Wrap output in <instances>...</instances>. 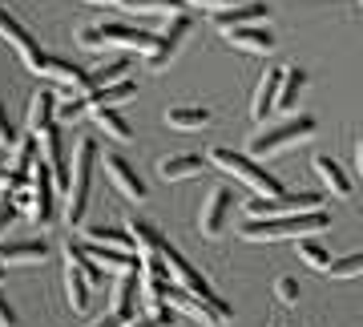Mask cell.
Wrapping results in <instances>:
<instances>
[{"instance_id":"32","label":"cell","mask_w":363,"mask_h":327,"mask_svg":"<svg viewBox=\"0 0 363 327\" xmlns=\"http://www.w3.org/2000/svg\"><path fill=\"white\" fill-rule=\"evenodd\" d=\"M117 4H125L130 13H162V16H169V13H182L186 0H117Z\"/></svg>"},{"instance_id":"39","label":"cell","mask_w":363,"mask_h":327,"mask_svg":"<svg viewBox=\"0 0 363 327\" xmlns=\"http://www.w3.org/2000/svg\"><path fill=\"white\" fill-rule=\"evenodd\" d=\"M0 327H16V311L13 303L4 299V291H0Z\"/></svg>"},{"instance_id":"42","label":"cell","mask_w":363,"mask_h":327,"mask_svg":"<svg viewBox=\"0 0 363 327\" xmlns=\"http://www.w3.org/2000/svg\"><path fill=\"white\" fill-rule=\"evenodd\" d=\"M355 170L363 174V138H359V142H355Z\"/></svg>"},{"instance_id":"35","label":"cell","mask_w":363,"mask_h":327,"mask_svg":"<svg viewBox=\"0 0 363 327\" xmlns=\"http://www.w3.org/2000/svg\"><path fill=\"white\" fill-rule=\"evenodd\" d=\"M81 113H89L85 93H81V97H73V101H65V105H57V121H77Z\"/></svg>"},{"instance_id":"14","label":"cell","mask_w":363,"mask_h":327,"mask_svg":"<svg viewBox=\"0 0 363 327\" xmlns=\"http://www.w3.org/2000/svg\"><path fill=\"white\" fill-rule=\"evenodd\" d=\"M105 174H109V182L130 198V202H142L145 198V182L138 178V170H133L121 154H105Z\"/></svg>"},{"instance_id":"43","label":"cell","mask_w":363,"mask_h":327,"mask_svg":"<svg viewBox=\"0 0 363 327\" xmlns=\"http://www.w3.org/2000/svg\"><path fill=\"white\" fill-rule=\"evenodd\" d=\"M4 267H9V262H4V255H0V275H4Z\"/></svg>"},{"instance_id":"21","label":"cell","mask_w":363,"mask_h":327,"mask_svg":"<svg viewBox=\"0 0 363 327\" xmlns=\"http://www.w3.org/2000/svg\"><path fill=\"white\" fill-rule=\"evenodd\" d=\"M52 118H57V93L37 89L33 93V105H28V130H33V138H40V133L49 130Z\"/></svg>"},{"instance_id":"3","label":"cell","mask_w":363,"mask_h":327,"mask_svg":"<svg viewBox=\"0 0 363 327\" xmlns=\"http://www.w3.org/2000/svg\"><path fill=\"white\" fill-rule=\"evenodd\" d=\"M210 162L218 166V170H226V174H234L238 182H247L250 190H259V194H267V198H279L283 194V182L274 178V174H267L255 162V154H238V150H226V145H214L210 150Z\"/></svg>"},{"instance_id":"25","label":"cell","mask_w":363,"mask_h":327,"mask_svg":"<svg viewBox=\"0 0 363 327\" xmlns=\"http://www.w3.org/2000/svg\"><path fill=\"white\" fill-rule=\"evenodd\" d=\"M93 121H97V130H105V138H113V142H130L133 130H130V121L117 113L113 105H97V109H89Z\"/></svg>"},{"instance_id":"8","label":"cell","mask_w":363,"mask_h":327,"mask_svg":"<svg viewBox=\"0 0 363 327\" xmlns=\"http://www.w3.org/2000/svg\"><path fill=\"white\" fill-rule=\"evenodd\" d=\"M186 33H190V21L182 13H169V21H166V28L157 33V49L145 57V65L154 69V73H162V69L174 61V52L182 49V40H186Z\"/></svg>"},{"instance_id":"29","label":"cell","mask_w":363,"mask_h":327,"mask_svg":"<svg viewBox=\"0 0 363 327\" xmlns=\"http://www.w3.org/2000/svg\"><path fill=\"white\" fill-rule=\"evenodd\" d=\"M303 85H307V73H303L298 65L286 69V73H283V85H279V101H274V109H295Z\"/></svg>"},{"instance_id":"36","label":"cell","mask_w":363,"mask_h":327,"mask_svg":"<svg viewBox=\"0 0 363 327\" xmlns=\"http://www.w3.org/2000/svg\"><path fill=\"white\" fill-rule=\"evenodd\" d=\"M274 295H279V303H298V279H291V275H283L279 283H274Z\"/></svg>"},{"instance_id":"28","label":"cell","mask_w":363,"mask_h":327,"mask_svg":"<svg viewBox=\"0 0 363 327\" xmlns=\"http://www.w3.org/2000/svg\"><path fill=\"white\" fill-rule=\"evenodd\" d=\"M166 126L169 130H202V126H210V109L174 105V109H166Z\"/></svg>"},{"instance_id":"19","label":"cell","mask_w":363,"mask_h":327,"mask_svg":"<svg viewBox=\"0 0 363 327\" xmlns=\"http://www.w3.org/2000/svg\"><path fill=\"white\" fill-rule=\"evenodd\" d=\"M210 166V157L202 154H174V157H162L157 162V174L166 178V182H182V178H194Z\"/></svg>"},{"instance_id":"46","label":"cell","mask_w":363,"mask_h":327,"mask_svg":"<svg viewBox=\"0 0 363 327\" xmlns=\"http://www.w3.org/2000/svg\"><path fill=\"white\" fill-rule=\"evenodd\" d=\"M359 4H363V0H359Z\"/></svg>"},{"instance_id":"34","label":"cell","mask_w":363,"mask_h":327,"mask_svg":"<svg viewBox=\"0 0 363 327\" xmlns=\"http://www.w3.org/2000/svg\"><path fill=\"white\" fill-rule=\"evenodd\" d=\"M331 275H335V279L363 275V250H359V255H347V259H335V262H331Z\"/></svg>"},{"instance_id":"41","label":"cell","mask_w":363,"mask_h":327,"mask_svg":"<svg viewBox=\"0 0 363 327\" xmlns=\"http://www.w3.org/2000/svg\"><path fill=\"white\" fill-rule=\"evenodd\" d=\"M121 323H130V319H121V315H105V319H97V323H89V327H121Z\"/></svg>"},{"instance_id":"6","label":"cell","mask_w":363,"mask_h":327,"mask_svg":"<svg viewBox=\"0 0 363 327\" xmlns=\"http://www.w3.org/2000/svg\"><path fill=\"white\" fill-rule=\"evenodd\" d=\"M37 77H49V81H57V85H65L73 97H81V93H89L93 89V77L85 73V69H77V65H69V61H61V57H49V52H33L25 61Z\"/></svg>"},{"instance_id":"4","label":"cell","mask_w":363,"mask_h":327,"mask_svg":"<svg viewBox=\"0 0 363 327\" xmlns=\"http://www.w3.org/2000/svg\"><path fill=\"white\" fill-rule=\"evenodd\" d=\"M81 49H125V52H150L157 49V33H142L130 25H93L81 33Z\"/></svg>"},{"instance_id":"40","label":"cell","mask_w":363,"mask_h":327,"mask_svg":"<svg viewBox=\"0 0 363 327\" xmlns=\"http://www.w3.org/2000/svg\"><path fill=\"white\" fill-rule=\"evenodd\" d=\"M194 4L210 9V13H218V9H230V4H238V0H194Z\"/></svg>"},{"instance_id":"18","label":"cell","mask_w":363,"mask_h":327,"mask_svg":"<svg viewBox=\"0 0 363 327\" xmlns=\"http://www.w3.org/2000/svg\"><path fill=\"white\" fill-rule=\"evenodd\" d=\"M138 291H142V271H121L113 287V315L133 319L138 315Z\"/></svg>"},{"instance_id":"10","label":"cell","mask_w":363,"mask_h":327,"mask_svg":"<svg viewBox=\"0 0 363 327\" xmlns=\"http://www.w3.org/2000/svg\"><path fill=\"white\" fill-rule=\"evenodd\" d=\"M89 275H85V262H81V247H73L69 243L65 247V299H69V307L73 311H85L89 307Z\"/></svg>"},{"instance_id":"5","label":"cell","mask_w":363,"mask_h":327,"mask_svg":"<svg viewBox=\"0 0 363 327\" xmlns=\"http://www.w3.org/2000/svg\"><path fill=\"white\" fill-rule=\"evenodd\" d=\"M311 133H315V118L311 113H298V118L283 121V126H274V130H267V133H255V138H250V154L271 157V154H279V150H286V145L307 142Z\"/></svg>"},{"instance_id":"12","label":"cell","mask_w":363,"mask_h":327,"mask_svg":"<svg viewBox=\"0 0 363 327\" xmlns=\"http://www.w3.org/2000/svg\"><path fill=\"white\" fill-rule=\"evenodd\" d=\"M85 255H89L97 267H105V271H142V255H133V250L125 247H105V243H93V238H85Z\"/></svg>"},{"instance_id":"44","label":"cell","mask_w":363,"mask_h":327,"mask_svg":"<svg viewBox=\"0 0 363 327\" xmlns=\"http://www.w3.org/2000/svg\"><path fill=\"white\" fill-rule=\"evenodd\" d=\"M85 4H109V0H85Z\"/></svg>"},{"instance_id":"20","label":"cell","mask_w":363,"mask_h":327,"mask_svg":"<svg viewBox=\"0 0 363 327\" xmlns=\"http://www.w3.org/2000/svg\"><path fill=\"white\" fill-rule=\"evenodd\" d=\"M255 21H267V4L262 0H250V4H230V9H218L214 13V25L226 33V28L238 25H255Z\"/></svg>"},{"instance_id":"45","label":"cell","mask_w":363,"mask_h":327,"mask_svg":"<svg viewBox=\"0 0 363 327\" xmlns=\"http://www.w3.org/2000/svg\"><path fill=\"white\" fill-rule=\"evenodd\" d=\"M0 182H4V170H0Z\"/></svg>"},{"instance_id":"37","label":"cell","mask_w":363,"mask_h":327,"mask_svg":"<svg viewBox=\"0 0 363 327\" xmlns=\"http://www.w3.org/2000/svg\"><path fill=\"white\" fill-rule=\"evenodd\" d=\"M16 142H21V133L13 130V121H9L4 105H0V150H16Z\"/></svg>"},{"instance_id":"15","label":"cell","mask_w":363,"mask_h":327,"mask_svg":"<svg viewBox=\"0 0 363 327\" xmlns=\"http://www.w3.org/2000/svg\"><path fill=\"white\" fill-rule=\"evenodd\" d=\"M230 206H234V194L226 190V186H218V190H210L206 206H202V235H206V238H218L222 231H226Z\"/></svg>"},{"instance_id":"2","label":"cell","mask_w":363,"mask_h":327,"mask_svg":"<svg viewBox=\"0 0 363 327\" xmlns=\"http://www.w3.org/2000/svg\"><path fill=\"white\" fill-rule=\"evenodd\" d=\"M93 166H97V142L81 138L73 166H69V206H65V223L81 226L85 223V210H89V186H93Z\"/></svg>"},{"instance_id":"7","label":"cell","mask_w":363,"mask_h":327,"mask_svg":"<svg viewBox=\"0 0 363 327\" xmlns=\"http://www.w3.org/2000/svg\"><path fill=\"white\" fill-rule=\"evenodd\" d=\"M52 186H57V178H52L49 162L37 154V162H33V178H28V218L37 226H45L52 218Z\"/></svg>"},{"instance_id":"30","label":"cell","mask_w":363,"mask_h":327,"mask_svg":"<svg viewBox=\"0 0 363 327\" xmlns=\"http://www.w3.org/2000/svg\"><path fill=\"white\" fill-rule=\"evenodd\" d=\"M298 243V259L307 262V267H315V271H331V250L323 247V243H315V238H295Z\"/></svg>"},{"instance_id":"16","label":"cell","mask_w":363,"mask_h":327,"mask_svg":"<svg viewBox=\"0 0 363 327\" xmlns=\"http://www.w3.org/2000/svg\"><path fill=\"white\" fill-rule=\"evenodd\" d=\"M226 40H230L234 49H242V52H262V57H267V52L279 45V40H274V33L262 25V21H255V25H238V28H226Z\"/></svg>"},{"instance_id":"33","label":"cell","mask_w":363,"mask_h":327,"mask_svg":"<svg viewBox=\"0 0 363 327\" xmlns=\"http://www.w3.org/2000/svg\"><path fill=\"white\" fill-rule=\"evenodd\" d=\"M125 73H130V61H125V57H121V61H113V65H101L97 73H89L93 89H97V85H113V81H121Z\"/></svg>"},{"instance_id":"9","label":"cell","mask_w":363,"mask_h":327,"mask_svg":"<svg viewBox=\"0 0 363 327\" xmlns=\"http://www.w3.org/2000/svg\"><path fill=\"white\" fill-rule=\"evenodd\" d=\"M323 194H279V198H250L247 218H271V214H291V210H319Z\"/></svg>"},{"instance_id":"24","label":"cell","mask_w":363,"mask_h":327,"mask_svg":"<svg viewBox=\"0 0 363 327\" xmlns=\"http://www.w3.org/2000/svg\"><path fill=\"white\" fill-rule=\"evenodd\" d=\"M4 262H45L49 259V243L45 238H25V243H0Z\"/></svg>"},{"instance_id":"27","label":"cell","mask_w":363,"mask_h":327,"mask_svg":"<svg viewBox=\"0 0 363 327\" xmlns=\"http://www.w3.org/2000/svg\"><path fill=\"white\" fill-rule=\"evenodd\" d=\"M315 174L323 178V186L331 190V194H339V198H347V194H351V182H347V174L339 170V162H335V157H327V154H315Z\"/></svg>"},{"instance_id":"22","label":"cell","mask_w":363,"mask_h":327,"mask_svg":"<svg viewBox=\"0 0 363 327\" xmlns=\"http://www.w3.org/2000/svg\"><path fill=\"white\" fill-rule=\"evenodd\" d=\"M0 40H4L9 49H16L21 57H25V61L33 57V52H37V40L28 37V33H25V25H21L16 16H9L4 9H0Z\"/></svg>"},{"instance_id":"38","label":"cell","mask_w":363,"mask_h":327,"mask_svg":"<svg viewBox=\"0 0 363 327\" xmlns=\"http://www.w3.org/2000/svg\"><path fill=\"white\" fill-rule=\"evenodd\" d=\"M16 210H21V206L13 202V194H9V190L0 186V231H4V226H9V223L16 218Z\"/></svg>"},{"instance_id":"13","label":"cell","mask_w":363,"mask_h":327,"mask_svg":"<svg viewBox=\"0 0 363 327\" xmlns=\"http://www.w3.org/2000/svg\"><path fill=\"white\" fill-rule=\"evenodd\" d=\"M37 142H40V157L49 162V170H52V178H57V186H61V190H69V157H65V138H61V130H57V121L40 133Z\"/></svg>"},{"instance_id":"1","label":"cell","mask_w":363,"mask_h":327,"mask_svg":"<svg viewBox=\"0 0 363 327\" xmlns=\"http://www.w3.org/2000/svg\"><path fill=\"white\" fill-rule=\"evenodd\" d=\"M331 214L319 210H291V214H271V218H247L238 226V235L247 243H279V238H303L315 231H327Z\"/></svg>"},{"instance_id":"11","label":"cell","mask_w":363,"mask_h":327,"mask_svg":"<svg viewBox=\"0 0 363 327\" xmlns=\"http://www.w3.org/2000/svg\"><path fill=\"white\" fill-rule=\"evenodd\" d=\"M166 303H169L178 315H190V319H198V323H206V327H226V319H222V315L214 311V307H210L202 295L186 291L182 283H178V287H174V283L166 287Z\"/></svg>"},{"instance_id":"23","label":"cell","mask_w":363,"mask_h":327,"mask_svg":"<svg viewBox=\"0 0 363 327\" xmlns=\"http://www.w3.org/2000/svg\"><path fill=\"white\" fill-rule=\"evenodd\" d=\"M125 231H130L133 238V250L142 255V259H150V255H162V247H166V238L154 231V223H142V218H130L125 223Z\"/></svg>"},{"instance_id":"26","label":"cell","mask_w":363,"mask_h":327,"mask_svg":"<svg viewBox=\"0 0 363 327\" xmlns=\"http://www.w3.org/2000/svg\"><path fill=\"white\" fill-rule=\"evenodd\" d=\"M133 93H138V85H133L130 77L113 81V85H97V89L85 93V101H89V109H97V105H117V101H130Z\"/></svg>"},{"instance_id":"17","label":"cell","mask_w":363,"mask_h":327,"mask_svg":"<svg viewBox=\"0 0 363 327\" xmlns=\"http://www.w3.org/2000/svg\"><path fill=\"white\" fill-rule=\"evenodd\" d=\"M283 73L286 69L271 65L267 73H262L259 89H255V101H250V118L255 121H267V113L274 109V101H279V85H283Z\"/></svg>"},{"instance_id":"31","label":"cell","mask_w":363,"mask_h":327,"mask_svg":"<svg viewBox=\"0 0 363 327\" xmlns=\"http://www.w3.org/2000/svg\"><path fill=\"white\" fill-rule=\"evenodd\" d=\"M85 238H93V243H105V247H125V250H133L130 231H121V226H89V231H85Z\"/></svg>"}]
</instances>
